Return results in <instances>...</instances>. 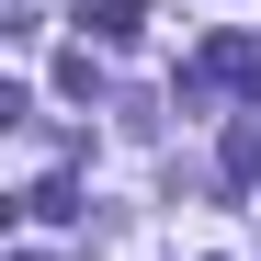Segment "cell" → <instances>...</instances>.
<instances>
[{
	"label": "cell",
	"mask_w": 261,
	"mask_h": 261,
	"mask_svg": "<svg viewBox=\"0 0 261 261\" xmlns=\"http://www.w3.org/2000/svg\"><path fill=\"white\" fill-rule=\"evenodd\" d=\"M216 170H227V193H250V182H261V114H239V125H227V159H216Z\"/></svg>",
	"instance_id": "3"
},
{
	"label": "cell",
	"mask_w": 261,
	"mask_h": 261,
	"mask_svg": "<svg viewBox=\"0 0 261 261\" xmlns=\"http://www.w3.org/2000/svg\"><path fill=\"white\" fill-rule=\"evenodd\" d=\"M250 80H261V46L250 34H216V46H193V68H182V102H227Z\"/></svg>",
	"instance_id": "1"
},
{
	"label": "cell",
	"mask_w": 261,
	"mask_h": 261,
	"mask_svg": "<svg viewBox=\"0 0 261 261\" xmlns=\"http://www.w3.org/2000/svg\"><path fill=\"white\" fill-rule=\"evenodd\" d=\"M23 216H34V227H68L80 193H68V182H34V193H23Z\"/></svg>",
	"instance_id": "4"
},
{
	"label": "cell",
	"mask_w": 261,
	"mask_h": 261,
	"mask_svg": "<svg viewBox=\"0 0 261 261\" xmlns=\"http://www.w3.org/2000/svg\"><path fill=\"white\" fill-rule=\"evenodd\" d=\"M80 23H91V46H137V34H148V0H91Z\"/></svg>",
	"instance_id": "2"
}]
</instances>
